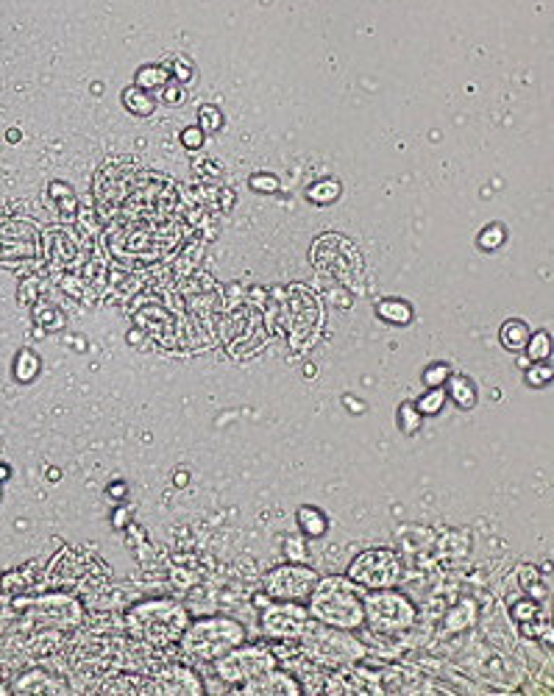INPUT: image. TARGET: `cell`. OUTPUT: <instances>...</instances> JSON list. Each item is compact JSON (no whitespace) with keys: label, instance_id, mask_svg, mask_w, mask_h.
I'll list each match as a JSON object with an SVG mask.
<instances>
[{"label":"cell","instance_id":"1","mask_svg":"<svg viewBox=\"0 0 554 696\" xmlns=\"http://www.w3.org/2000/svg\"><path fill=\"white\" fill-rule=\"evenodd\" d=\"M298 641H301L298 652H301L315 669H326V671H351L357 663H362L370 654L368 643L360 641L354 635V630L329 627L315 619L307 621Z\"/></svg>","mask_w":554,"mask_h":696},{"label":"cell","instance_id":"2","mask_svg":"<svg viewBox=\"0 0 554 696\" xmlns=\"http://www.w3.org/2000/svg\"><path fill=\"white\" fill-rule=\"evenodd\" d=\"M310 619L340 627V630H360L365 627V588L351 582L349 577H326L318 580L315 591L307 599Z\"/></svg>","mask_w":554,"mask_h":696},{"label":"cell","instance_id":"3","mask_svg":"<svg viewBox=\"0 0 554 696\" xmlns=\"http://www.w3.org/2000/svg\"><path fill=\"white\" fill-rule=\"evenodd\" d=\"M179 641L190 658H195L201 663H215L234 646L245 643V627L237 624L234 619H223V616L198 619V621L187 624V630L181 632Z\"/></svg>","mask_w":554,"mask_h":696},{"label":"cell","instance_id":"4","mask_svg":"<svg viewBox=\"0 0 554 696\" xmlns=\"http://www.w3.org/2000/svg\"><path fill=\"white\" fill-rule=\"evenodd\" d=\"M365 624L381 638H399L415 630L418 607L396 588H379L365 593Z\"/></svg>","mask_w":554,"mask_h":696},{"label":"cell","instance_id":"5","mask_svg":"<svg viewBox=\"0 0 554 696\" xmlns=\"http://www.w3.org/2000/svg\"><path fill=\"white\" fill-rule=\"evenodd\" d=\"M129 624L145 641H151L156 646H167L181 638V632L187 630L190 621H187V610L181 604L162 599V602L134 604V610L129 613Z\"/></svg>","mask_w":554,"mask_h":696},{"label":"cell","instance_id":"6","mask_svg":"<svg viewBox=\"0 0 554 696\" xmlns=\"http://www.w3.org/2000/svg\"><path fill=\"white\" fill-rule=\"evenodd\" d=\"M279 666L276 652L268 646H251V643H240L231 652H226L221 660H215V671L223 680V685L237 688L253 677H260L270 669Z\"/></svg>","mask_w":554,"mask_h":696},{"label":"cell","instance_id":"7","mask_svg":"<svg viewBox=\"0 0 554 696\" xmlns=\"http://www.w3.org/2000/svg\"><path fill=\"white\" fill-rule=\"evenodd\" d=\"M401 574H404V563L390 549H368L357 554L349 565V580L365 591L396 588L401 582Z\"/></svg>","mask_w":554,"mask_h":696},{"label":"cell","instance_id":"8","mask_svg":"<svg viewBox=\"0 0 554 696\" xmlns=\"http://www.w3.org/2000/svg\"><path fill=\"white\" fill-rule=\"evenodd\" d=\"M318 574L304 565V563H284L276 565L265 574V593L270 599H284V602H307L310 593L318 585Z\"/></svg>","mask_w":554,"mask_h":696},{"label":"cell","instance_id":"9","mask_svg":"<svg viewBox=\"0 0 554 696\" xmlns=\"http://www.w3.org/2000/svg\"><path fill=\"white\" fill-rule=\"evenodd\" d=\"M310 621V613L301 602L273 599L262 610V630L270 641H298Z\"/></svg>","mask_w":554,"mask_h":696},{"label":"cell","instance_id":"10","mask_svg":"<svg viewBox=\"0 0 554 696\" xmlns=\"http://www.w3.org/2000/svg\"><path fill=\"white\" fill-rule=\"evenodd\" d=\"M468 666H471V671L479 677V680H485L490 688H516L518 685V677H521V671H518V666L513 663V658H507L504 652H499V649H493V646H482V643H477V649H474V654H471V660H468Z\"/></svg>","mask_w":554,"mask_h":696},{"label":"cell","instance_id":"11","mask_svg":"<svg viewBox=\"0 0 554 696\" xmlns=\"http://www.w3.org/2000/svg\"><path fill=\"white\" fill-rule=\"evenodd\" d=\"M234 693H248V696H257V693H262V696H276V693H281V696H298V693H304V688H301V680H298L295 674H290V671H281L279 666L276 669H270V671H265V674H260V677H253V680H248V682H242V685H237V688H231Z\"/></svg>","mask_w":554,"mask_h":696},{"label":"cell","instance_id":"12","mask_svg":"<svg viewBox=\"0 0 554 696\" xmlns=\"http://www.w3.org/2000/svg\"><path fill=\"white\" fill-rule=\"evenodd\" d=\"M153 680L162 693H190V696L203 693V682L190 666H167Z\"/></svg>","mask_w":554,"mask_h":696},{"label":"cell","instance_id":"13","mask_svg":"<svg viewBox=\"0 0 554 696\" xmlns=\"http://www.w3.org/2000/svg\"><path fill=\"white\" fill-rule=\"evenodd\" d=\"M446 396L459 407V409H471L477 404V385L468 379V376H459V374H451L446 379Z\"/></svg>","mask_w":554,"mask_h":696},{"label":"cell","instance_id":"14","mask_svg":"<svg viewBox=\"0 0 554 696\" xmlns=\"http://www.w3.org/2000/svg\"><path fill=\"white\" fill-rule=\"evenodd\" d=\"M529 335H532V332H529V326H527L524 320H507V323L501 326V332H499L501 346H504L507 351H513V354L524 351Z\"/></svg>","mask_w":554,"mask_h":696},{"label":"cell","instance_id":"15","mask_svg":"<svg viewBox=\"0 0 554 696\" xmlns=\"http://www.w3.org/2000/svg\"><path fill=\"white\" fill-rule=\"evenodd\" d=\"M443 621H446V624H443V632H459V630L474 627V624H477V604H474L471 599L462 602V604H457Z\"/></svg>","mask_w":554,"mask_h":696},{"label":"cell","instance_id":"16","mask_svg":"<svg viewBox=\"0 0 554 696\" xmlns=\"http://www.w3.org/2000/svg\"><path fill=\"white\" fill-rule=\"evenodd\" d=\"M298 526H301V532L307 538H323L326 535V529H329V518L318 510V507H301L298 510Z\"/></svg>","mask_w":554,"mask_h":696},{"label":"cell","instance_id":"17","mask_svg":"<svg viewBox=\"0 0 554 696\" xmlns=\"http://www.w3.org/2000/svg\"><path fill=\"white\" fill-rule=\"evenodd\" d=\"M446 407V387H429L418 401H415V409L423 415V418H435L443 413Z\"/></svg>","mask_w":554,"mask_h":696},{"label":"cell","instance_id":"18","mask_svg":"<svg viewBox=\"0 0 554 696\" xmlns=\"http://www.w3.org/2000/svg\"><path fill=\"white\" fill-rule=\"evenodd\" d=\"M376 312H379V318H381V320H388V323H393V326H407V323L412 320V309H410V304L396 301V298H390V301H379Z\"/></svg>","mask_w":554,"mask_h":696},{"label":"cell","instance_id":"19","mask_svg":"<svg viewBox=\"0 0 554 696\" xmlns=\"http://www.w3.org/2000/svg\"><path fill=\"white\" fill-rule=\"evenodd\" d=\"M524 351H527V357H529L532 362L549 359V357H551V335H549V332H535V335H529Z\"/></svg>","mask_w":554,"mask_h":696},{"label":"cell","instance_id":"20","mask_svg":"<svg viewBox=\"0 0 554 696\" xmlns=\"http://www.w3.org/2000/svg\"><path fill=\"white\" fill-rule=\"evenodd\" d=\"M39 357L34 354V351H20L17 354V359H14V376L20 379V382H31L36 374H39Z\"/></svg>","mask_w":554,"mask_h":696},{"label":"cell","instance_id":"21","mask_svg":"<svg viewBox=\"0 0 554 696\" xmlns=\"http://www.w3.org/2000/svg\"><path fill=\"white\" fill-rule=\"evenodd\" d=\"M123 103L129 106L134 114H151L153 112V98L145 92V90H125V95H123Z\"/></svg>","mask_w":554,"mask_h":696},{"label":"cell","instance_id":"22","mask_svg":"<svg viewBox=\"0 0 554 696\" xmlns=\"http://www.w3.org/2000/svg\"><path fill=\"white\" fill-rule=\"evenodd\" d=\"M449 376H451L449 362H432V365L423 371V385H426V387H443Z\"/></svg>","mask_w":554,"mask_h":696},{"label":"cell","instance_id":"23","mask_svg":"<svg viewBox=\"0 0 554 696\" xmlns=\"http://www.w3.org/2000/svg\"><path fill=\"white\" fill-rule=\"evenodd\" d=\"M420 424H423V415L415 409V404H404V407L399 409V426H401V432L415 435V432L420 429Z\"/></svg>","mask_w":554,"mask_h":696},{"label":"cell","instance_id":"24","mask_svg":"<svg viewBox=\"0 0 554 696\" xmlns=\"http://www.w3.org/2000/svg\"><path fill=\"white\" fill-rule=\"evenodd\" d=\"M527 385L529 387H546L549 382H551V365H549V359H543V362H532V368L527 371Z\"/></svg>","mask_w":554,"mask_h":696},{"label":"cell","instance_id":"25","mask_svg":"<svg viewBox=\"0 0 554 696\" xmlns=\"http://www.w3.org/2000/svg\"><path fill=\"white\" fill-rule=\"evenodd\" d=\"M340 195V184L337 181H318V184H312L310 187V198L315 201V203H331L334 198Z\"/></svg>","mask_w":554,"mask_h":696},{"label":"cell","instance_id":"26","mask_svg":"<svg viewBox=\"0 0 554 696\" xmlns=\"http://www.w3.org/2000/svg\"><path fill=\"white\" fill-rule=\"evenodd\" d=\"M535 616H538V604H535L532 599H521V602L513 604V619H516L518 624H529Z\"/></svg>","mask_w":554,"mask_h":696},{"label":"cell","instance_id":"27","mask_svg":"<svg viewBox=\"0 0 554 696\" xmlns=\"http://www.w3.org/2000/svg\"><path fill=\"white\" fill-rule=\"evenodd\" d=\"M501 242H504V229H501V226H490V229H485V231L479 234V245H482L485 251L499 248Z\"/></svg>","mask_w":554,"mask_h":696},{"label":"cell","instance_id":"28","mask_svg":"<svg viewBox=\"0 0 554 696\" xmlns=\"http://www.w3.org/2000/svg\"><path fill=\"white\" fill-rule=\"evenodd\" d=\"M164 70H142L140 73V90H153V87H164Z\"/></svg>","mask_w":554,"mask_h":696},{"label":"cell","instance_id":"29","mask_svg":"<svg viewBox=\"0 0 554 696\" xmlns=\"http://www.w3.org/2000/svg\"><path fill=\"white\" fill-rule=\"evenodd\" d=\"M284 554H287L290 563H304V560H307V546H304V541H301V538H290V541L284 543Z\"/></svg>","mask_w":554,"mask_h":696},{"label":"cell","instance_id":"30","mask_svg":"<svg viewBox=\"0 0 554 696\" xmlns=\"http://www.w3.org/2000/svg\"><path fill=\"white\" fill-rule=\"evenodd\" d=\"M251 187L260 190V192H273V190L279 187V181H276L273 176H253V179H251Z\"/></svg>","mask_w":554,"mask_h":696},{"label":"cell","instance_id":"31","mask_svg":"<svg viewBox=\"0 0 554 696\" xmlns=\"http://www.w3.org/2000/svg\"><path fill=\"white\" fill-rule=\"evenodd\" d=\"M181 142H184V148L195 151V148H201V142H203V131H201V129H187V131L181 134Z\"/></svg>","mask_w":554,"mask_h":696},{"label":"cell","instance_id":"32","mask_svg":"<svg viewBox=\"0 0 554 696\" xmlns=\"http://www.w3.org/2000/svg\"><path fill=\"white\" fill-rule=\"evenodd\" d=\"M201 114H203V126H201V131H215V129L221 126V117H218V112H215V109H209V106H206Z\"/></svg>","mask_w":554,"mask_h":696},{"label":"cell","instance_id":"33","mask_svg":"<svg viewBox=\"0 0 554 696\" xmlns=\"http://www.w3.org/2000/svg\"><path fill=\"white\" fill-rule=\"evenodd\" d=\"M270 602H273V599H270L268 593H257V596H253V604H257L260 610H265V607H268Z\"/></svg>","mask_w":554,"mask_h":696},{"label":"cell","instance_id":"34","mask_svg":"<svg viewBox=\"0 0 554 696\" xmlns=\"http://www.w3.org/2000/svg\"><path fill=\"white\" fill-rule=\"evenodd\" d=\"M109 493H114L117 499H123V496H125V485H114V487H109Z\"/></svg>","mask_w":554,"mask_h":696},{"label":"cell","instance_id":"35","mask_svg":"<svg viewBox=\"0 0 554 696\" xmlns=\"http://www.w3.org/2000/svg\"><path fill=\"white\" fill-rule=\"evenodd\" d=\"M9 476V465H0V479H6Z\"/></svg>","mask_w":554,"mask_h":696},{"label":"cell","instance_id":"36","mask_svg":"<svg viewBox=\"0 0 554 696\" xmlns=\"http://www.w3.org/2000/svg\"><path fill=\"white\" fill-rule=\"evenodd\" d=\"M20 140V131H9V142H17Z\"/></svg>","mask_w":554,"mask_h":696}]
</instances>
